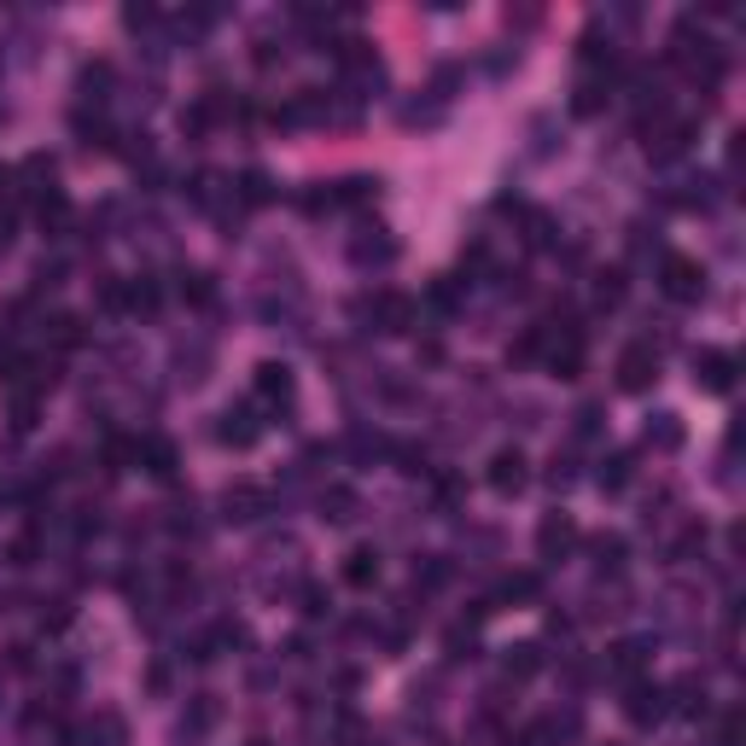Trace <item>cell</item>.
I'll use <instances>...</instances> for the list:
<instances>
[{"instance_id":"1","label":"cell","mask_w":746,"mask_h":746,"mask_svg":"<svg viewBox=\"0 0 746 746\" xmlns=\"http://www.w3.org/2000/svg\"><path fill=\"white\" fill-rule=\"evenodd\" d=\"M671 64H676L683 76H694L700 88H718V82H723V47L706 36L694 12L671 29Z\"/></svg>"},{"instance_id":"2","label":"cell","mask_w":746,"mask_h":746,"mask_svg":"<svg viewBox=\"0 0 746 746\" xmlns=\"http://www.w3.org/2000/svg\"><path fill=\"white\" fill-rule=\"evenodd\" d=\"M356 321H362L368 333H414V321H420V303L409 292H397V286H380V292H368L362 303H356Z\"/></svg>"},{"instance_id":"3","label":"cell","mask_w":746,"mask_h":746,"mask_svg":"<svg viewBox=\"0 0 746 746\" xmlns=\"http://www.w3.org/2000/svg\"><path fill=\"white\" fill-rule=\"evenodd\" d=\"M694 134H700V123H694V117H671V111L641 117V146H648L653 164H676V158L694 146Z\"/></svg>"},{"instance_id":"4","label":"cell","mask_w":746,"mask_h":746,"mask_svg":"<svg viewBox=\"0 0 746 746\" xmlns=\"http://www.w3.org/2000/svg\"><path fill=\"white\" fill-rule=\"evenodd\" d=\"M659 292L671 303H700L706 298V263L683 257V251H665V257H659Z\"/></svg>"},{"instance_id":"5","label":"cell","mask_w":746,"mask_h":746,"mask_svg":"<svg viewBox=\"0 0 746 746\" xmlns=\"http://www.w3.org/2000/svg\"><path fill=\"white\" fill-rule=\"evenodd\" d=\"M19 193H24L36 210L59 198V169H53V158H47V152H29V158L12 169V198H19Z\"/></svg>"},{"instance_id":"6","label":"cell","mask_w":746,"mask_h":746,"mask_svg":"<svg viewBox=\"0 0 746 746\" xmlns=\"http://www.w3.org/2000/svg\"><path fill=\"white\" fill-rule=\"evenodd\" d=\"M624 718H630L636 729L665 723V718H671V694H665V683H648V676L624 683Z\"/></svg>"},{"instance_id":"7","label":"cell","mask_w":746,"mask_h":746,"mask_svg":"<svg viewBox=\"0 0 746 746\" xmlns=\"http://www.w3.org/2000/svg\"><path fill=\"white\" fill-rule=\"evenodd\" d=\"M735 373H741L735 350H718V345H700V350H694V385H700V392L729 397V392H735Z\"/></svg>"},{"instance_id":"8","label":"cell","mask_w":746,"mask_h":746,"mask_svg":"<svg viewBox=\"0 0 746 746\" xmlns=\"http://www.w3.org/2000/svg\"><path fill=\"white\" fill-rule=\"evenodd\" d=\"M251 392H257V409L268 414H286L298 402V380L286 362H257V380H251Z\"/></svg>"},{"instance_id":"9","label":"cell","mask_w":746,"mask_h":746,"mask_svg":"<svg viewBox=\"0 0 746 746\" xmlns=\"http://www.w3.org/2000/svg\"><path fill=\"white\" fill-rule=\"evenodd\" d=\"M397 251H402L397 233L380 228V222H362V228L350 233V263H356V268H392Z\"/></svg>"},{"instance_id":"10","label":"cell","mask_w":746,"mask_h":746,"mask_svg":"<svg viewBox=\"0 0 746 746\" xmlns=\"http://www.w3.org/2000/svg\"><path fill=\"white\" fill-rule=\"evenodd\" d=\"M653 385H659V350L653 345H624V356H618V392L641 397V392H653Z\"/></svg>"},{"instance_id":"11","label":"cell","mask_w":746,"mask_h":746,"mask_svg":"<svg viewBox=\"0 0 746 746\" xmlns=\"http://www.w3.org/2000/svg\"><path fill=\"white\" fill-rule=\"evenodd\" d=\"M571 549H578V519L571 514H542V525H537V560L542 566H560Z\"/></svg>"},{"instance_id":"12","label":"cell","mask_w":746,"mask_h":746,"mask_svg":"<svg viewBox=\"0 0 746 746\" xmlns=\"http://www.w3.org/2000/svg\"><path fill=\"white\" fill-rule=\"evenodd\" d=\"M257 414H263L257 402H228V409L216 414V437H222L228 449H251L263 437V420Z\"/></svg>"},{"instance_id":"13","label":"cell","mask_w":746,"mask_h":746,"mask_svg":"<svg viewBox=\"0 0 746 746\" xmlns=\"http://www.w3.org/2000/svg\"><path fill=\"white\" fill-rule=\"evenodd\" d=\"M268 507H275V496H268L263 484H228L222 490V519L228 525H257Z\"/></svg>"},{"instance_id":"14","label":"cell","mask_w":746,"mask_h":746,"mask_svg":"<svg viewBox=\"0 0 746 746\" xmlns=\"http://www.w3.org/2000/svg\"><path fill=\"white\" fill-rule=\"evenodd\" d=\"M490 490H496V496H519L525 484H531V461H525V449H496L490 455Z\"/></svg>"},{"instance_id":"15","label":"cell","mask_w":746,"mask_h":746,"mask_svg":"<svg viewBox=\"0 0 746 746\" xmlns=\"http://www.w3.org/2000/svg\"><path fill=\"white\" fill-rule=\"evenodd\" d=\"M134 467H146L152 479H176V467H181V455L176 444H169L164 432H146L141 444H134Z\"/></svg>"},{"instance_id":"16","label":"cell","mask_w":746,"mask_h":746,"mask_svg":"<svg viewBox=\"0 0 746 746\" xmlns=\"http://www.w3.org/2000/svg\"><path fill=\"white\" fill-rule=\"evenodd\" d=\"M641 671H648V641H613L601 659V676H613V683H636Z\"/></svg>"},{"instance_id":"17","label":"cell","mask_w":746,"mask_h":746,"mask_svg":"<svg viewBox=\"0 0 746 746\" xmlns=\"http://www.w3.org/2000/svg\"><path fill=\"white\" fill-rule=\"evenodd\" d=\"M111 88H117V64L111 59H94V64H82V76H76V99L82 106H106L111 99Z\"/></svg>"},{"instance_id":"18","label":"cell","mask_w":746,"mask_h":746,"mask_svg":"<svg viewBox=\"0 0 746 746\" xmlns=\"http://www.w3.org/2000/svg\"><path fill=\"white\" fill-rule=\"evenodd\" d=\"M333 193V210H362L380 198V176H345V181H327Z\"/></svg>"},{"instance_id":"19","label":"cell","mask_w":746,"mask_h":746,"mask_svg":"<svg viewBox=\"0 0 746 746\" xmlns=\"http://www.w3.org/2000/svg\"><path fill=\"white\" fill-rule=\"evenodd\" d=\"M613 106V76H578L571 88V117H601Z\"/></svg>"},{"instance_id":"20","label":"cell","mask_w":746,"mask_h":746,"mask_svg":"<svg viewBox=\"0 0 746 746\" xmlns=\"http://www.w3.org/2000/svg\"><path fill=\"white\" fill-rule=\"evenodd\" d=\"M542 671V641H514V648H502V676L507 683H531Z\"/></svg>"},{"instance_id":"21","label":"cell","mask_w":746,"mask_h":746,"mask_svg":"<svg viewBox=\"0 0 746 746\" xmlns=\"http://www.w3.org/2000/svg\"><path fill=\"white\" fill-rule=\"evenodd\" d=\"M636 479V449H613V455H601V467H595V484L606 490V496H618L624 484Z\"/></svg>"},{"instance_id":"22","label":"cell","mask_w":746,"mask_h":746,"mask_svg":"<svg viewBox=\"0 0 746 746\" xmlns=\"http://www.w3.org/2000/svg\"><path fill=\"white\" fill-rule=\"evenodd\" d=\"M216 718H222V706H216L210 694H193V700H186V711H181V741H198V735H210V729H216Z\"/></svg>"},{"instance_id":"23","label":"cell","mask_w":746,"mask_h":746,"mask_svg":"<svg viewBox=\"0 0 746 746\" xmlns=\"http://www.w3.org/2000/svg\"><path fill=\"white\" fill-rule=\"evenodd\" d=\"M641 444H648V449H659V455H671L676 444H683V420H676L671 409L648 414V426H641Z\"/></svg>"},{"instance_id":"24","label":"cell","mask_w":746,"mask_h":746,"mask_svg":"<svg viewBox=\"0 0 746 746\" xmlns=\"http://www.w3.org/2000/svg\"><path fill=\"white\" fill-rule=\"evenodd\" d=\"M176 298L193 303V310H210V303H216V280L205 275V268H181V275H176Z\"/></svg>"},{"instance_id":"25","label":"cell","mask_w":746,"mask_h":746,"mask_svg":"<svg viewBox=\"0 0 746 746\" xmlns=\"http://www.w3.org/2000/svg\"><path fill=\"white\" fill-rule=\"evenodd\" d=\"M123 292H129V315H158L164 280L158 275H134V280H123Z\"/></svg>"},{"instance_id":"26","label":"cell","mask_w":746,"mask_h":746,"mask_svg":"<svg viewBox=\"0 0 746 746\" xmlns=\"http://www.w3.org/2000/svg\"><path fill=\"white\" fill-rule=\"evenodd\" d=\"M420 310H432L437 321H449L455 310H461V280H449V275H437L426 286V298H420Z\"/></svg>"},{"instance_id":"27","label":"cell","mask_w":746,"mask_h":746,"mask_svg":"<svg viewBox=\"0 0 746 746\" xmlns=\"http://www.w3.org/2000/svg\"><path fill=\"white\" fill-rule=\"evenodd\" d=\"M356 514H362L356 490H345V484H327V490H321V519H327V525H350Z\"/></svg>"},{"instance_id":"28","label":"cell","mask_w":746,"mask_h":746,"mask_svg":"<svg viewBox=\"0 0 746 746\" xmlns=\"http://www.w3.org/2000/svg\"><path fill=\"white\" fill-rule=\"evenodd\" d=\"M233 198H240V210H257V205H275V181L263 176V169H245L240 181H233Z\"/></svg>"},{"instance_id":"29","label":"cell","mask_w":746,"mask_h":746,"mask_svg":"<svg viewBox=\"0 0 746 746\" xmlns=\"http://www.w3.org/2000/svg\"><path fill=\"white\" fill-rule=\"evenodd\" d=\"M345 583L350 589H373V583H380V549H350L345 554Z\"/></svg>"},{"instance_id":"30","label":"cell","mask_w":746,"mask_h":746,"mask_svg":"<svg viewBox=\"0 0 746 746\" xmlns=\"http://www.w3.org/2000/svg\"><path fill=\"white\" fill-rule=\"evenodd\" d=\"M47 345H53L59 356L88 345V327H82V315H53V321H47Z\"/></svg>"},{"instance_id":"31","label":"cell","mask_w":746,"mask_h":746,"mask_svg":"<svg viewBox=\"0 0 746 746\" xmlns=\"http://www.w3.org/2000/svg\"><path fill=\"white\" fill-rule=\"evenodd\" d=\"M665 205H676V210H706V205H711V181H706V176L676 181L671 193H665Z\"/></svg>"},{"instance_id":"32","label":"cell","mask_w":746,"mask_h":746,"mask_svg":"<svg viewBox=\"0 0 746 746\" xmlns=\"http://www.w3.org/2000/svg\"><path fill=\"white\" fill-rule=\"evenodd\" d=\"M589 554H595L601 571H624V554H630V542H624L618 531H601V537H589Z\"/></svg>"},{"instance_id":"33","label":"cell","mask_w":746,"mask_h":746,"mask_svg":"<svg viewBox=\"0 0 746 746\" xmlns=\"http://www.w3.org/2000/svg\"><path fill=\"white\" fill-rule=\"evenodd\" d=\"M82 741H88V746H129V729H123L117 711H99V718L82 729Z\"/></svg>"},{"instance_id":"34","label":"cell","mask_w":746,"mask_h":746,"mask_svg":"<svg viewBox=\"0 0 746 746\" xmlns=\"http://www.w3.org/2000/svg\"><path fill=\"white\" fill-rule=\"evenodd\" d=\"M671 694V711H683V718H700V711H706V683H700V676H683V683H671L665 688Z\"/></svg>"},{"instance_id":"35","label":"cell","mask_w":746,"mask_h":746,"mask_svg":"<svg viewBox=\"0 0 746 746\" xmlns=\"http://www.w3.org/2000/svg\"><path fill=\"white\" fill-rule=\"evenodd\" d=\"M444 123V99H409L402 106V129H432Z\"/></svg>"},{"instance_id":"36","label":"cell","mask_w":746,"mask_h":746,"mask_svg":"<svg viewBox=\"0 0 746 746\" xmlns=\"http://www.w3.org/2000/svg\"><path fill=\"white\" fill-rule=\"evenodd\" d=\"M94 303H99V310H111V315H129V292H123V280H117V275H99Z\"/></svg>"},{"instance_id":"37","label":"cell","mask_w":746,"mask_h":746,"mask_svg":"<svg viewBox=\"0 0 746 746\" xmlns=\"http://www.w3.org/2000/svg\"><path fill=\"white\" fill-rule=\"evenodd\" d=\"M537 595H542L537 571H507V578H502V601H537Z\"/></svg>"},{"instance_id":"38","label":"cell","mask_w":746,"mask_h":746,"mask_svg":"<svg viewBox=\"0 0 746 746\" xmlns=\"http://www.w3.org/2000/svg\"><path fill=\"white\" fill-rule=\"evenodd\" d=\"M507 362L525 368V362H542V327H525L514 345H507Z\"/></svg>"},{"instance_id":"39","label":"cell","mask_w":746,"mask_h":746,"mask_svg":"<svg viewBox=\"0 0 746 746\" xmlns=\"http://www.w3.org/2000/svg\"><path fill=\"white\" fill-rule=\"evenodd\" d=\"M549 484H554V490H571V484H578V461H571V449L549 461Z\"/></svg>"},{"instance_id":"40","label":"cell","mask_w":746,"mask_h":746,"mask_svg":"<svg viewBox=\"0 0 746 746\" xmlns=\"http://www.w3.org/2000/svg\"><path fill=\"white\" fill-rule=\"evenodd\" d=\"M706 746H741V711H729V718L706 735Z\"/></svg>"},{"instance_id":"41","label":"cell","mask_w":746,"mask_h":746,"mask_svg":"<svg viewBox=\"0 0 746 746\" xmlns=\"http://www.w3.org/2000/svg\"><path fill=\"white\" fill-rule=\"evenodd\" d=\"M595 298L606 303V310H613V303L624 298V275H618V268H606V275H595Z\"/></svg>"},{"instance_id":"42","label":"cell","mask_w":746,"mask_h":746,"mask_svg":"<svg viewBox=\"0 0 746 746\" xmlns=\"http://www.w3.org/2000/svg\"><path fill=\"white\" fill-rule=\"evenodd\" d=\"M298 601H303V613H310V618H321V613H327V606H333V601H327V589H321V583H303V589H298Z\"/></svg>"},{"instance_id":"43","label":"cell","mask_w":746,"mask_h":746,"mask_svg":"<svg viewBox=\"0 0 746 746\" xmlns=\"http://www.w3.org/2000/svg\"><path fill=\"white\" fill-rule=\"evenodd\" d=\"M595 432H601V409H595V402H583L578 420H571V437H595Z\"/></svg>"},{"instance_id":"44","label":"cell","mask_w":746,"mask_h":746,"mask_svg":"<svg viewBox=\"0 0 746 746\" xmlns=\"http://www.w3.org/2000/svg\"><path fill=\"white\" fill-rule=\"evenodd\" d=\"M123 24L129 29H152V24H158V7H146V0H141V7H123Z\"/></svg>"},{"instance_id":"45","label":"cell","mask_w":746,"mask_h":746,"mask_svg":"<svg viewBox=\"0 0 746 746\" xmlns=\"http://www.w3.org/2000/svg\"><path fill=\"white\" fill-rule=\"evenodd\" d=\"M444 648H449V659H455V665H461V659H472V630H449V641H444Z\"/></svg>"},{"instance_id":"46","label":"cell","mask_w":746,"mask_h":746,"mask_svg":"<svg viewBox=\"0 0 746 746\" xmlns=\"http://www.w3.org/2000/svg\"><path fill=\"white\" fill-rule=\"evenodd\" d=\"M397 461H402V472H409V479H420V472H426V455H420L414 444H402V449H397Z\"/></svg>"},{"instance_id":"47","label":"cell","mask_w":746,"mask_h":746,"mask_svg":"<svg viewBox=\"0 0 746 746\" xmlns=\"http://www.w3.org/2000/svg\"><path fill=\"white\" fill-rule=\"evenodd\" d=\"M251 746H263V741H251Z\"/></svg>"}]
</instances>
